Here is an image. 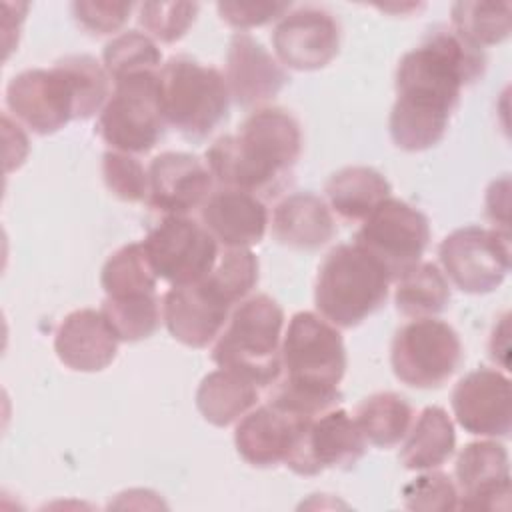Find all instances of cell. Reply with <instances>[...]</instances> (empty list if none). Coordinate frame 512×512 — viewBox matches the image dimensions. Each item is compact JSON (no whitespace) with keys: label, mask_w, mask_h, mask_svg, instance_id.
Here are the masks:
<instances>
[{"label":"cell","mask_w":512,"mask_h":512,"mask_svg":"<svg viewBox=\"0 0 512 512\" xmlns=\"http://www.w3.org/2000/svg\"><path fill=\"white\" fill-rule=\"evenodd\" d=\"M484 68V50L452 26L430 30L398 62L396 102L388 120L392 142L406 152L436 146L446 134L462 88L482 78Z\"/></svg>","instance_id":"obj_1"},{"label":"cell","mask_w":512,"mask_h":512,"mask_svg":"<svg viewBox=\"0 0 512 512\" xmlns=\"http://www.w3.org/2000/svg\"><path fill=\"white\" fill-rule=\"evenodd\" d=\"M302 152L298 120L282 108H256L238 134L220 136L206 150V166L222 188L274 194Z\"/></svg>","instance_id":"obj_2"},{"label":"cell","mask_w":512,"mask_h":512,"mask_svg":"<svg viewBox=\"0 0 512 512\" xmlns=\"http://www.w3.org/2000/svg\"><path fill=\"white\" fill-rule=\"evenodd\" d=\"M284 378L276 380L270 402L306 420L336 408L338 384L346 372V348L334 324L314 312H296L280 350Z\"/></svg>","instance_id":"obj_3"},{"label":"cell","mask_w":512,"mask_h":512,"mask_svg":"<svg viewBox=\"0 0 512 512\" xmlns=\"http://www.w3.org/2000/svg\"><path fill=\"white\" fill-rule=\"evenodd\" d=\"M392 276L358 244H338L322 260L314 286L316 310L336 328H354L388 298Z\"/></svg>","instance_id":"obj_4"},{"label":"cell","mask_w":512,"mask_h":512,"mask_svg":"<svg viewBox=\"0 0 512 512\" xmlns=\"http://www.w3.org/2000/svg\"><path fill=\"white\" fill-rule=\"evenodd\" d=\"M284 310L268 294L244 298L232 310L212 348V360L258 388L276 384L282 374Z\"/></svg>","instance_id":"obj_5"},{"label":"cell","mask_w":512,"mask_h":512,"mask_svg":"<svg viewBox=\"0 0 512 512\" xmlns=\"http://www.w3.org/2000/svg\"><path fill=\"white\" fill-rule=\"evenodd\" d=\"M166 122L188 138H204L228 116L230 92L220 70L174 56L160 72Z\"/></svg>","instance_id":"obj_6"},{"label":"cell","mask_w":512,"mask_h":512,"mask_svg":"<svg viewBox=\"0 0 512 512\" xmlns=\"http://www.w3.org/2000/svg\"><path fill=\"white\" fill-rule=\"evenodd\" d=\"M158 72H142L114 82V92L96 124L100 138L112 150L146 154L164 136L168 122Z\"/></svg>","instance_id":"obj_7"},{"label":"cell","mask_w":512,"mask_h":512,"mask_svg":"<svg viewBox=\"0 0 512 512\" xmlns=\"http://www.w3.org/2000/svg\"><path fill=\"white\" fill-rule=\"evenodd\" d=\"M462 362L458 332L436 318H416L404 324L390 348L394 376L412 388H440Z\"/></svg>","instance_id":"obj_8"},{"label":"cell","mask_w":512,"mask_h":512,"mask_svg":"<svg viewBox=\"0 0 512 512\" xmlns=\"http://www.w3.org/2000/svg\"><path fill=\"white\" fill-rule=\"evenodd\" d=\"M428 242V218L418 208L392 196L362 220L354 238V244L386 266L392 280L422 260Z\"/></svg>","instance_id":"obj_9"},{"label":"cell","mask_w":512,"mask_h":512,"mask_svg":"<svg viewBox=\"0 0 512 512\" xmlns=\"http://www.w3.org/2000/svg\"><path fill=\"white\" fill-rule=\"evenodd\" d=\"M142 246L154 274L172 286L204 280L218 260L214 236L188 216H166L148 232Z\"/></svg>","instance_id":"obj_10"},{"label":"cell","mask_w":512,"mask_h":512,"mask_svg":"<svg viewBox=\"0 0 512 512\" xmlns=\"http://www.w3.org/2000/svg\"><path fill=\"white\" fill-rule=\"evenodd\" d=\"M440 264L452 284L468 294L496 290L510 270V236L492 228L464 226L438 248Z\"/></svg>","instance_id":"obj_11"},{"label":"cell","mask_w":512,"mask_h":512,"mask_svg":"<svg viewBox=\"0 0 512 512\" xmlns=\"http://www.w3.org/2000/svg\"><path fill=\"white\" fill-rule=\"evenodd\" d=\"M8 110L32 132L46 136L76 120V92L68 72L56 62L52 68H30L6 86Z\"/></svg>","instance_id":"obj_12"},{"label":"cell","mask_w":512,"mask_h":512,"mask_svg":"<svg viewBox=\"0 0 512 512\" xmlns=\"http://www.w3.org/2000/svg\"><path fill=\"white\" fill-rule=\"evenodd\" d=\"M364 452L366 440L354 418L342 408H330L304 426L284 464L294 474L316 476L330 468H350Z\"/></svg>","instance_id":"obj_13"},{"label":"cell","mask_w":512,"mask_h":512,"mask_svg":"<svg viewBox=\"0 0 512 512\" xmlns=\"http://www.w3.org/2000/svg\"><path fill=\"white\" fill-rule=\"evenodd\" d=\"M272 46L282 66L300 72L320 70L340 50V26L328 10L302 6L278 20Z\"/></svg>","instance_id":"obj_14"},{"label":"cell","mask_w":512,"mask_h":512,"mask_svg":"<svg viewBox=\"0 0 512 512\" xmlns=\"http://www.w3.org/2000/svg\"><path fill=\"white\" fill-rule=\"evenodd\" d=\"M232 304L204 278L194 284L172 286L162 298V320L184 346L206 348L224 330Z\"/></svg>","instance_id":"obj_15"},{"label":"cell","mask_w":512,"mask_h":512,"mask_svg":"<svg viewBox=\"0 0 512 512\" xmlns=\"http://www.w3.org/2000/svg\"><path fill=\"white\" fill-rule=\"evenodd\" d=\"M206 162L188 152H162L148 166V204L166 216L202 208L214 188Z\"/></svg>","instance_id":"obj_16"},{"label":"cell","mask_w":512,"mask_h":512,"mask_svg":"<svg viewBox=\"0 0 512 512\" xmlns=\"http://www.w3.org/2000/svg\"><path fill=\"white\" fill-rule=\"evenodd\" d=\"M452 410L458 424L474 436L504 438L512 428L510 380L498 370L478 368L452 390Z\"/></svg>","instance_id":"obj_17"},{"label":"cell","mask_w":512,"mask_h":512,"mask_svg":"<svg viewBox=\"0 0 512 512\" xmlns=\"http://www.w3.org/2000/svg\"><path fill=\"white\" fill-rule=\"evenodd\" d=\"M458 508L508 510L510 464L508 452L494 440L470 442L458 454L456 468Z\"/></svg>","instance_id":"obj_18"},{"label":"cell","mask_w":512,"mask_h":512,"mask_svg":"<svg viewBox=\"0 0 512 512\" xmlns=\"http://www.w3.org/2000/svg\"><path fill=\"white\" fill-rule=\"evenodd\" d=\"M308 422L272 402L252 408L236 426V450L250 466L272 468L286 462Z\"/></svg>","instance_id":"obj_19"},{"label":"cell","mask_w":512,"mask_h":512,"mask_svg":"<svg viewBox=\"0 0 512 512\" xmlns=\"http://www.w3.org/2000/svg\"><path fill=\"white\" fill-rule=\"evenodd\" d=\"M226 84L230 98L242 108L270 102L284 88L288 76L278 62L248 32H236L226 54Z\"/></svg>","instance_id":"obj_20"},{"label":"cell","mask_w":512,"mask_h":512,"mask_svg":"<svg viewBox=\"0 0 512 512\" xmlns=\"http://www.w3.org/2000/svg\"><path fill=\"white\" fill-rule=\"evenodd\" d=\"M120 338L102 310L80 308L70 312L58 326L54 350L58 360L76 372H100L118 354Z\"/></svg>","instance_id":"obj_21"},{"label":"cell","mask_w":512,"mask_h":512,"mask_svg":"<svg viewBox=\"0 0 512 512\" xmlns=\"http://www.w3.org/2000/svg\"><path fill=\"white\" fill-rule=\"evenodd\" d=\"M204 228L226 248H252L262 242L268 228L264 202L242 190L220 188L200 208Z\"/></svg>","instance_id":"obj_22"},{"label":"cell","mask_w":512,"mask_h":512,"mask_svg":"<svg viewBox=\"0 0 512 512\" xmlns=\"http://www.w3.org/2000/svg\"><path fill=\"white\" fill-rule=\"evenodd\" d=\"M272 234L288 248L316 250L336 234L328 204L312 192H296L282 198L272 212Z\"/></svg>","instance_id":"obj_23"},{"label":"cell","mask_w":512,"mask_h":512,"mask_svg":"<svg viewBox=\"0 0 512 512\" xmlns=\"http://www.w3.org/2000/svg\"><path fill=\"white\" fill-rule=\"evenodd\" d=\"M260 398V388L248 378L218 368L206 374L196 390V408L212 426L224 428L248 414Z\"/></svg>","instance_id":"obj_24"},{"label":"cell","mask_w":512,"mask_h":512,"mask_svg":"<svg viewBox=\"0 0 512 512\" xmlns=\"http://www.w3.org/2000/svg\"><path fill=\"white\" fill-rule=\"evenodd\" d=\"M456 448V432L448 412L426 406L412 422L400 450V462L408 470H434L442 466Z\"/></svg>","instance_id":"obj_25"},{"label":"cell","mask_w":512,"mask_h":512,"mask_svg":"<svg viewBox=\"0 0 512 512\" xmlns=\"http://www.w3.org/2000/svg\"><path fill=\"white\" fill-rule=\"evenodd\" d=\"M390 182L374 168L346 166L326 182L330 208L344 220H364L382 200L390 198Z\"/></svg>","instance_id":"obj_26"},{"label":"cell","mask_w":512,"mask_h":512,"mask_svg":"<svg viewBox=\"0 0 512 512\" xmlns=\"http://www.w3.org/2000/svg\"><path fill=\"white\" fill-rule=\"evenodd\" d=\"M412 418L410 402L396 392H378L364 398L354 414L364 440L378 448L400 444L412 426Z\"/></svg>","instance_id":"obj_27"},{"label":"cell","mask_w":512,"mask_h":512,"mask_svg":"<svg viewBox=\"0 0 512 512\" xmlns=\"http://www.w3.org/2000/svg\"><path fill=\"white\" fill-rule=\"evenodd\" d=\"M450 302V286L432 262H418L396 278L394 304L406 318H432L440 314Z\"/></svg>","instance_id":"obj_28"},{"label":"cell","mask_w":512,"mask_h":512,"mask_svg":"<svg viewBox=\"0 0 512 512\" xmlns=\"http://www.w3.org/2000/svg\"><path fill=\"white\" fill-rule=\"evenodd\" d=\"M156 280L142 242H132L118 248L102 266L100 284L106 296H128L156 292Z\"/></svg>","instance_id":"obj_29"},{"label":"cell","mask_w":512,"mask_h":512,"mask_svg":"<svg viewBox=\"0 0 512 512\" xmlns=\"http://www.w3.org/2000/svg\"><path fill=\"white\" fill-rule=\"evenodd\" d=\"M100 310L120 342H138L150 338L160 326V300L156 292L116 298L106 296Z\"/></svg>","instance_id":"obj_30"},{"label":"cell","mask_w":512,"mask_h":512,"mask_svg":"<svg viewBox=\"0 0 512 512\" xmlns=\"http://www.w3.org/2000/svg\"><path fill=\"white\" fill-rule=\"evenodd\" d=\"M452 28L474 46H494L510 34L508 2H456L452 6Z\"/></svg>","instance_id":"obj_31"},{"label":"cell","mask_w":512,"mask_h":512,"mask_svg":"<svg viewBox=\"0 0 512 512\" xmlns=\"http://www.w3.org/2000/svg\"><path fill=\"white\" fill-rule=\"evenodd\" d=\"M102 62L108 76L118 82L134 74L158 72L162 64V52L148 34L128 30L104 46Z\"/></svg>","instance_id":"obj_32"},{"label":"cell","mask_w":512,"mask_h":512,"mask_svg":"<svg viewBox=\"0 0 512 512\" xmlns=\"http://www.w3.org/2000/svg\"><path fill=\"white\" fill-rule=\"evenodd\" d=\"M68 72L76 92V120L92 118L102 112L110 98V76L104 66L88 54H72L58 60Z\"/></svg>","instance_id":"obj_33"},{"label":"cell","mask_w":512,"mask_h":512,"mask_svg":"<svg viewBox=\"0 0 512 512\" xmlns=\"http://www.w3.org/2000/svg\"><path fill=\"white\" fill-rule=\"evenodd\" d=\"M258 270V258L250 248H226L206 280L226 298V302L236 306L258 284Z\"/></svg>","instance_id":"obj_34"},{"label":"cell","mask_w":512,"mask_h":512,"mask_svg":"<svg viewBox=\"0 0 512 512\" xmlns=\"http://www.w3.org/2000/svg\"><path fill=\"white\" fill-rule=\"evenodd\" d=\"M198 14V4L194 2H144L138 6V22L148 32L152 40L164 44L178 42Z\"/></svg>","instance_id":"obj_35"},{"label":"cell","mask_w":512,"mask_h":512,"mask_svg":"<svg viewBox=\"0 0 512 512\" xmlns=\"http://www.w3.org/2000/svg\"><path fill=\"white\" fill-rule=\"evenodd\" d=\"M102 178L106 188L124 202L148 200V170L134 154L108 150L102 156Z\"/></svg>","instance_id":"obj_36"},{"label":"cell","mask_w":512,"mask_h":512,"mask_svg":"<svg viewBox=\"0 0 512 512\" xmlns=\"http://www.w3.org/2000/svg\"><path fill=\"white\" fill-rule=\"evenodd\" d=\"M402 500L408 510H454L458 508V488L444 472H426L402 488Z\"/></svg>","instance_id":"obj_37"},{"label":"cell","mask_w":512,"mask_h":512,"mask_svg":"<svg viewBox=\"0 0 512 512\" xmlns=\"http://www.w3.org/2000/svg\"><path fill=\"white\" fill-rule=\"evenodd\" d=\"M134 4L130 2H102V0H80L72 4L76 22L90 34L106 36L118 32L130 18Z\"/></svg>","instance_id":"obj_38"},{"label":"cell","mask_w":512,"mask_h":512,"mask_svg":"<svg viewBox=\"0 0 512 512\" xmlns=\"http://www.w3.org/2000/svg\"><path fill=\"white\" fill-rule=\"evenodd\" d=\"M218 14L238 30L264 26L290 12V2H218Z\"/></svg>","instance_id":"obj_39"}]
</instances>
